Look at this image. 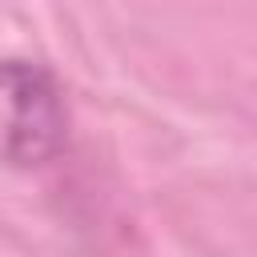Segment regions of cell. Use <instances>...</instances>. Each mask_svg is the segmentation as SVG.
Here are the masks:
<instances>
[{"label":"cell","mask_w":257,"mask_h":257,"mask_svg":"<svg viewBox=\"0 0 257 257\" xmlns=\"http://www.w3.org/2000/svg\"><path fill=\"white\" fill-rule=\"evenodd\" d=\"M4 157L16 169L44 165L60 153L68 133V112L56 76L36 60H8L4 64Z\"/></svg>","instance_id":"obj_1"}]
</instances>
